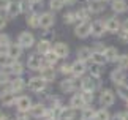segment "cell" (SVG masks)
<instances>
[{"mask_svg":"<svg viewBox=\"0 0 128 120\" xmlns=\"http://www.w3.org/2000/svg\"><path fill=\"white\" fill-rule=\"evenodd\" d=\"M27 24L30 27H40V14H35V13H30L27 14Z\"/></svg>","mask_w":128,"mask_h":120,"instance_id":"f1b7e54d","label":"cell"},{"mask_svg":"<svg viewBox=\"0 0 128 120\" xmlns=\"http://www.w3.org/2000/svg\"><path fill=\"white\" fill-rule=\"evenodd\" d=\"M119 38H120L122 43H126L128 44V32H126L125 28H120L119 30Z\"/></svg>","mask_w":128,"mask_h":120,"instance_id":"7bdbcfd3","label":"cell"},{"mask_svg":"<svg viewBox=\"0 0 128 120\" xmlns=\"http://www.w3.org/2000/svg\"><path fill=\"white\" fill-rule=\"evenodd\" d=\"M60 73L62 74H73V63H63L60 66Z\"/></svg>","mask_w":128,"mask_h":120,"instance_id":"60d3db41","label":"cell"},{"mask_svg":"<svg viewBox=\"0 0 128 120\" xmlns=\"http://www.w3.org/2000/svg\"><path fill=\"white\" fill-rule=\"evenodd\" d=\"M70 106H71V108H74L76 111H78V109H84V108L87 106V104H86V101L82 100L81 93H79V95H74V96L71 98V101H70Z\"/></svg>","mask_w":128,"mask_h":120,"instance_id":"7402d4cb","label":"cell"},{"mask_svg":"<svg viewBox=\"0 0 128 120\" xmlns=\"http://www.w3.org/2000/svg\"><path fill=\"white\" fill-rule=\"evenodd\" d=\"M98 66H100V65H96V63H95V66H93V68H90V73H92V76H93V78H96V79L101 76V70L98 68Z\"/></svg>","mask_w":128,"mask_h":120,"instance_id":"f6af8a7d","label":"cell"},{"mask_svg":"<svg viewBox=\"0 0 128 120\" xmlns=\"http://www.w3.org/2000/svg\"><path fill=\"white\" fill-rule=\"evenodd\" d=\"M43 118H56V112H54V108H52V109H46V111H44Z\"/></svg>","mask_w":128,"mask_h":120,"instance_id":"bcb514c9","label":"cell"},{"mask_svg":"<svg viewBox=\"0 0 128 120\" xmlns=\"http://www.w3.org/2000/svg\"><path fill=\"white\" fill-rule=\"evenodd\" d=\"M90 28H92V35L93 36H96V38H100L103 33H104V30H106V22H103L100 21V19H96V21H93L90 24Z\"/></svg>","mask_w":128,"mask_h":120,"instance_id":"8fae6325","label":"cell"},{"mask_svg":"<svg viewBox=\"0 0 128 120\" xmlns=\"http://www.w3.org/2000/svg\"><path fill=\"white\" fill-rule=\"evenodd\" d=\"M116 101V96H114V92L112 90H103L101 95H100V103H101V106H104V108H109L112 106Z\"/></svg>","mask_w":128,"mask_h":120,"instance_id":"5b68a950","label":"cell"},{"mask_svg":"<svg viewBox=\"0 0 128 120\" xmlns=\"http://www.w3.org/2000/svg\"><path fill=\"white\" fill-rule=\"evenodd\" d=\"M10 74H13L11 71H0V82H10Z\"/></svg>","mask_w":128,"mask_h":120,"instance_id":"ee69618b","label":"cell"},{"mask_svg":"<svg viewBox=\"0 0 128 120\" xmlns=\"http://www.w3.org/2000/svg\"><path fill=\"white\" fill-rule=\"evenodd\" d=\"M117 93H119V96H120V98L128 100V86H126L125 82L117 86Z\"/></svg>","mask_w":128,"mask_h":120,"instance_id":"836d02e7","label":"cell"},{"mask_svg":"<svg viewBox=\"0 0 128 120\" xmlns=\"http://www.w3.org/2000/svg\"><path fill=\"white\" fill-rule=\"evenodd\" d=\"M13 63V58L10 57L8 52H0V66H10Z\"/></svg>","mask_w":128,"mask_h":120,"instance_id":"1f68e13d","label":"cell"},{"mask_svg":"<svg viewBox=\"0 0 128 120\" xmlns=\"http://www.w3.org/2000/svg\"><path fill=\"white\" fill-rule=\"evenodd\" d=\"M24 87H26V82H24V79H21V78H16V79H11V81H10V88H11L13 92H21Z\"/></svg>","mask_w":128,"mask_h":120,"instance_id":"cb8c5ba5","label":"cell"},{"mask_svg":"<svg viewBox=\"0 0 128 120\" xmlns=\"http://www.w3.org/2000/svg\"><path fill=\"white\" fill-rule=\"evenodd\" d=\"M6 11V16L8 18H11V19H14V18H18L19 14L22 13V5H21V0L19 2H11L8 5V8L5 10Z\"/></svg>","mask_w":128,"mask_h":120,"instance_id":"52a82bcc","label":"cell"},{"mask_svg":"<svg viewBox=\"0 0 128 120\" xmlns=\"http://www.w3.org/2000/svg\"><path fill=\"white\" fill-rule=\"evenodd\" d=\"M54 51L57 52V56L60 58H65V57H68L70 49H68V46L65 43H56V44H54Z\"/></svg>","mask_w":128,"mask_h":120,"instance_id":"ffe728a7","label":"cell"},{"mask_svg":"<svg viewBox=\"0 0 128 120\" xmlns=\"http://www.w3.org/2000/svg\"><path fill=\"white\" fill-rule=\"evenodd\" d=\"M95 79L96 78H93V76L92 78H84L81 81V90H92L93 92V90L96 88V81Z\"/></svg>","mask_w":128,"mask_h":120,"instance_id":"ac0fdd59","label":"cell"},{"mask_svg":"<svg viewBox=\"0 0 128 120\" xmlns=\"http://www.w3.org/2000/svg\"><path fill=\"white\" fill-rule=\"evenodd\" d=\"M109 117H111V114L108 112V109L104 106L95 112V118H98V120H106V118H109Z\"/></svg>","mask_w":128,"mask_h":120,"instance_id":"e575fe53","label":"cell"},{"mask_svg":"<svg viewBox=\"0 0 128 120\" xmlns=\"http://www.w3.org/2000/svg\"><path fill=\"white\" fill-rule=\"evenodd\" d=\"M10 71H11L13 74H22L24 73V66H22V63H19V62H16V60H13V63L10 65Z\"/></svg>","mask_w":128,"mask_h":120,"instance_id":"4dcf8cb0","label":"cell"},{"mask_svg":"<svg viewBox=\"0 0 128 120\" xmlns=\"http://www.w3.org/2000/svg\"><path fill=\"white\" fill-rule=\"evenodd\" d=\"M44 111H46V109H44V106L41 103H36V104H32V108H30V116L32 117H43L44 116Z\"/></svg>","mask_w":128,"mask_h":120,"instance_id":"603a6c76","label":"cell"},{"mask_svg":"<svg viewBox=\"0 0 128 120\" xmlns=\"http://www.w3.org/2000/svg\"><path fill=\"white\" fill-rule=\"evenodd\" d=\"M28 116H30V111H18L16 114L18 118H28Z\"/></svg>","mask_w":128,"mask_h":120,"instance_id":"7dc6e473","label":"cell"},{"mask_svg":"<svg viewBox=\"0 0 128 120\" xmlns=\"http://www.w3.org/2000/svg\"><path fill=\"white\" fill-rule=\"evenodd\" d=\"M122 28H125L126 32H128V19H126V21H124V22H122Z\"/></svg>","mask_w":128,"mask_h":120,"instance_id":"f907efd6","label":"cell"},{"mask_svg":"<svg viewBox=\"0 0 128 120\" xmlns=\"http://www.w3.org/2000/svg\"><path fill=\"white\" fill-rule=\"evenodd\" d=\"M54 22H56V18H54L52 13H43V14H40V27L41 28H44V30L51 28L54 26Z\"/></svg>","mask_w":128,"mask_h":120,"instance_id":"9c48e42d","label":"cell"},{"mask_svg":"<svg viewBox=\"0 0 128 120\" xmlns=\"http://www.w3.org/2000/svg\"><path fill=\"white\" fill-rule=\"evenodd\" d=\"M49 51H52L51 41H49V40H41V41L38 43V46H36V52H40L41 56H46Z\"/></svg>","mask_w":128,"mask_h":120,"instance_id":"44dd1931","label":"cell"},{"mask_svg":"<svg viewBox=\"0 0 128 120\" xmlns=\"http://www.w3.org/2000/svg\"><path fill=\"white\" fill-rule=\"evenodd\" d=\"M0 118H6V116H3V114H0Z\"/></svg>","mask_w":128,"mask_h":120,"instance_id":"db71d44e","label":"cell"},{"mask_svg":"<svg viewBox=\"0 0 128 120\" xmlns=\"http://www.w3.org/2000/svg\"><path fill=\"white\" fill-rule=\"evenodd\" d=\"M106 30L109 33H119V30H120V22H119V19L117 18H109V19H106Z\"/></svg>","mask_w":128,"mask_h":120,"instance_id":"2e32d148","label":"cell"},{"mask_svg":"<svg viewBox=\"0 0 128 120\" xmlns=\"http://www.w3.org/2000/svg\"><path fill=\"white\" fill-rule=\"evenodd\" d=\"M106 0H88L87 2V8L90 10V13H103L104 11V8H106V5H104Z\"/></svg>","mask_w":128,"mask_h":120,"instance_id":"30bf717a","label":"cell"},{"mask_svg":"<svg viewBox=\"0 0 128 120\" xmlns=\"http://www.w3.org/2000/svg\"><path fill=\"white\" fill-rule=\"evenodd\" d=\"M27 66H28V70H32V71H40V68L43 66V62H41L40 52H36V54H32V56H28V60H27Z\"/></svg>","mask_w":128,"mask_h":120,"instance_id":"277c9868","label":"cell"},{"mask_svg":"<svg viewBox=\"0 0 128 120\" xmlns=\"http://www.w3.org/2000/svg\"><path fill=\"white\" fill-rule=\"evenodd\" d=\"M0 103L3 104V106L6 108H11L13 104H16V95H14L13 90H6V92H3L2 95H0Z\"/></svg>","mask_w":128,"mask_h":120,"instance_id":"8992f818","label":"cell"},{"mask_svg":"<svg viewBox=\"0 0 128 120\" xmlns=\"http://www.w3.org/2000/svg\"><path fill=\"white\" fill-rule=\"evenodd\" d=\"M74 116H76V109L70 106V108H62L58 118H74Z\"/></svg>","mask_w":128,"mask_h":120,"instance_id":"83f0119b","label":"cell"},{"mask_svg":"<svg viewBox=\"0 0 128 120\" xmlns=\"http://www.w3.org/2000/svg\"><path fill=\"white\" fill-rule=\"evenodd\" d=\"M86 70H87V62H84V60H79V58H78L76 62L73 63V74H74L76 78L82 76V74L86 73Z\"/></svg>","mask_w":128,"mask_h":120,"instance_id":"9a60e30c","label":"cell"},{"mask_svg":"<svg viewBox=\"0 0 128 120\" xmlns=\"http://www.w3.org/2000/svg\"><path fill=\"white\" fill-rule=\"evenodd\" d=\"M125 79H126L125 70H124V68H120V66L111 73V81L114 82L116 86H119V84H124V82H125Z\"/></svg>","mask_w":128,"mask_h":120,"instance_id":"4fadbf2b","label":"cell"},{"mask_svg":"<svg viewBox=\"0 0 128 120\" xmlns=\"http://www.w3.org/2000/svg\"><path fill=\"white\" fill-rule=\"evenodd\" d=\"M126 106H128V100H126Z\"/></svg>","mask_w":128,"mask_h":120,"instance_id":"11a10c76","label":"cell"},{"mask_svg":"<svg viewBox=\"0 0 128 120\" xmlns=\"http://www.w3.org/2000/svg\"><path fill=\"white\" fill-rule=\"evenodd\" d=\"M58 58H60V57L57 56V52L54 51V49H52V51H49V52L46 54V63H49V65H56Z\"/></svg>","mask_w":128,"mask_h":120,"instance_id":"d6a6232c","label":"cell"},{"mask_svg":"<svg viewBox=\"0 0 128 120\" xmlns=\"http://www.w3.org/2000/svg\"><path fill=\"white\" fill-rule=\"evenodd\" d=\"M63 21H65V24H73V22L79 21V19H78V14L76 13L70 11V13H66L65 16H63Z\"/></svg>","mask_w":128,"mask_h":120,"instance_id":"ab89813d","label":"cell"},{"mask_svg":"<svg viewBox=\"0 0 128 120\" xmlns=\"http://www.w3.org/2000/svg\"><path fill=\"white\" fill-rule=\"evenodd\" d=\"M0 84H2V82H0Z\"/></svg>","mask_w":128,"mask_h":120,"instance_id":"9f6ffc18","label":"cell"},{"mask_svg":"<svg viewBox=\"0 0 128 120\" xmlns=\"http://www.w3.org/2000/svg\"><path fill=\"white\" fill-rule=\"evenodd\" d=\"M81 84L76 81V79H65V81H62L60 82V88H62V92L63 93H71V92H74L76 88H79Z\"/></svg>","mask_w":128,"mask_h":120,"instance_id":"ba28073f","label":"cell"},{"mask_svg":"<svg viewBox=\"0 0 128 120\" xmlns=\"http://www.w3.org/2000/svg\"><path fill=\"white\" fill-rule=\"evenodd\" d=\"M104 56L108 58V62H117V58H119V52H117L116 48H106L104 49Z\"/></svg>","mask_w":128,"mask_h":120,"instance_id":"4316f807","label":"cell"},{"mask_svg":"<svg viewBox=\"0 0 128 120\" xmlns=\"http://www.w3.org/2000/svg\"><path fill=\"white\" fill-rule=\"evenodd\" d=\"M63 5H65V0H49V6H51V10H54V11L62 10Z\"/></svg>","mask_w":128,"mask_h":120,"instance_id":"74e56055","label":"cell"},{"mask_svg":"<svg viewBox=\"0 0 128 120\" xmlns=\"http://www.w3.org/2000/svg\"><path fill=\"white\" fill-rule=\"evenodd\" d=\"M16 106H18V111H30L32 108V100L22 95V96H18L16 98Z\"/></svg>","mask_w":128,"mask_h":120,"instance_id":"5bb4252c","label":"cell"},{"mask_svg":"<svg viewBox=\"0 0 128 120\" xmlns=\"http://www.w3.org/2000/svg\"><path fill=\"white\" fill-rule=\"evenodd\" d=\"M46 79H44L43 76H35L32 79H28V88L32 90V92H36V93H41L44 92V88H46Z\"/></svg>","mask_w":128,"mask_h":120,"instance_id":"6da1fadb","label":"cell"},{"mask_svg":"<svg viewBox=\"0 0 128 120\" xmlns=\"http://www.w3.org/2000/svg\"><path fill=\"white\" fill-rule=\"evenodd\" d=\"M74 2H76V0H65L66 5H71V3H74Z\"/></svg>","mask_w":128,"mask_h":120,"instance_id":"816d5d0a","label":"cell"},{"mask_svg":"<svg viewBox=\"0 0 128 120\" xmlns=\"http://www.w3.org/2000/svg\"><path fill=\"white\" fill-rule=\"evenodd\" d=\"M117 63H119L120 68H128V56H119V58H117Z\"/></svg>","mask_w":128,"mask_h":120,"instance_id":"b9f144b4","label":"cell"},{"mask_svg":"<svg viewBox=\"0 0 128 120\" xmlns=\"http://www.w3.org/2000/svg\"><path fill=\"white\" fill-rule=\"evenodd\" d=\"M92 57V51L88 48H79L78 49V58L79 60H84V62H88ZM92 62V60H90Z\"/></svg>","mask_w":128,"mask_h":120,"instance_id":"d4e9b609","label":"cell"},{"mask_svg":"<svg viewBox=\"0 0 128 120\" xmlns=\"http://www.w3.org/2000/svg\"><path fill=\"white\" fill-rule=\"evenodd\" d=\"M95 112L96 111H93V108H84L82 109V112H81V117L82 118H95Z\"/></svg>","mask_w":128,"mask_h":120,"instance_id":"8d00e7d4","label":"cell"},{"mask_svg":"<svg viewBox=\"0 0 128 120\" xmlns=\"http://www.w3.org/2000/svg\"><path fill=\"white\" fill-rule=\"evenodd\" d=\"M90 60H92V63H96V65H104L108 62L104 52H101V51H92Z\"/></svg>","mask_w":128,"mask_h":120,"instance_id":"d6986e66","label":"cell"},{"mask_svg":"<svg viewBox=\"0 0 128 120\" xmlns=\"http://www.w3.org/2000/svg\"><path fill=\"white\" fill-rule=\"evenodd\" d=\"M30 2H32V3H40L41 0H30Z\"/></svg>","mask_w":128,"mask_h":120,"instance_id":"f5cc1de1","label":"cell"},{"mask_svg":"<svg viewBox=\"0 0 128 120\" xmlns=\"http://www.w3.org/2000/svg\"><path fill=\"white\" fill-rule=\"evenodd\" d=\"M90 33H92V28L87 21H81L79 26H76V28H74V35L79 38H87Z\"/></svg>","mask_w":128,"mask_h":120,"instance_id":"3957f363","label":"cell"},{"mask_svg":"<svg viewBox=\"0 0 128 120\" xmlns=\"http://www.w3.org/2000/svg\"><path fill=\"white\" fill-rule=\"evenodd\" d=\"M76 14H78V19H79V21H87L88 14H90V10L88 8H79V11H76Z\"/></svg>","mask_w":128,"mask_h":120,"instance_id":"f35d334b","label":"cell"},{"mask_svg":"<svg viewBox=\"0 0 128 120\" xmlns=\"http://www.w3.org/2000/svg\"><path fill=\"white\" fill-rule=\"evenodd\" d=\"M81 96H82V100L86 101V104H90V103L93 101V98H95V96H93V92H92V90H82V92H81Z\"/></svg>","mask_w":128,"mask_h":120,"instance_id":"d590c367","label":"cell"},{"mask_svg":"<svg viewBox=\"0 0 128 120\" xmlns=\"http://www.w3.org/2000/svg\"><path fill=\"white\" fill-rule=\"evenodd\" d=\"M10 36L5 33H0V52H5L8 51V46H10Z\"/></svg>","mask_w":128,"mask_h":120,"instance_id":"f546056e","label":"cell"},{"mask_svg":"<svg viewBox=\"0 0 128 120\" xmlns=\"http://www.w3.org/2000/svg\"><path fill=\"white\" fill-rule=\"evenodd\" d=\"M112 10L114 13H124L126 11V2L125 0H112Z\"/></svg>","mask_w":128,"mask_h":120,"instance_id":"484cf974","label":"cell"},{"mask_svg":"<svg viewBox=\"0 0 128 120\" xmlns=\"http://www.w3.org/2000/svg\"><path fill=\"white\" fill-rule=\"evenodd\" d=\"M40 73L41 76L46 79V81H54L56 79V71H54V65H49V63H44L43 66L40 68Z\"/></svg>","mask_w":128,"mask_h":120,"instance_id":"7c38bea8","label":"cell"},{"mask_svg":"<svg viewBox=\"0 0 128 120\" xmlns=\"http://www.w3.org/2000/svg\"><path fill=\"white\" fill-rule=\"evenodd\" d=\"M5 26H6V18H5L3 14H0V30L5 28Z\"/></svg>","mask_w":128,"mask_h":120,"instance_id":"681fc988","label":"cell"},{"mask_svg":"<svg viewBox=\"0 0 128 120\" xmlns=\"http://www.w3.org/2000/svg\"><path fill=\"white\" fill-rule=\"evenodd\" d=\"M10 3H11V0H0V10H6Z\"/></svg>","mask_w":128,"mask_h":120,"instance_id":"c3c4849f","label":"cell"},{"mask_svg":"<svg viewBox=\"0 0 128 120\" xmlns=\"http://www.w3.org/2000/svg\"><path fill=\"white\" fill-rule=\"evenodd\" d=\"M22 46H21V44H19V43H16V44H10V46H8V54H10V57H11L13 60H16V58H19V57H21L22 56Z\"/></svg>","mask_w":128,"mask_h":120,"instance_id":"e0dca14e","label":"cell"},{"mask_svg":"<svg viewBox=\"0 0 128 120\" xmlns=\"http://www.w3.org/2000/svg\"><path fill=\"white\" fill-rule=\"evenodd\" d=\"M18 43L21 44L22 48L28 49L35 44V38H33V35L30 32H22V33H19V36H18Z\"/></svg>","mask_w":128,"mask_h":120,"instance_id":"7a4b0ae2","label":"cell"}]
</instances>
